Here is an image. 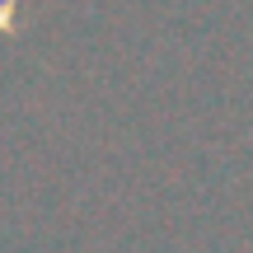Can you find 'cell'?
Instances as JSON below:
<instances>
[{
    "mask_svg": "<svg viewBox=\"0 0 253 253\" xmlns=\"http://www.w3.org/2000/svg\"><path fill=\"white\" fill-rule=\"evenodd\" d=\"M14 24H19V0H0V38L14 33Z\"/></svg>",
    "mask_w": 253,
    "mask_h": 253,
    "instance_id": "6da1fadb",
    "label": "cell"
}]
</instances>
